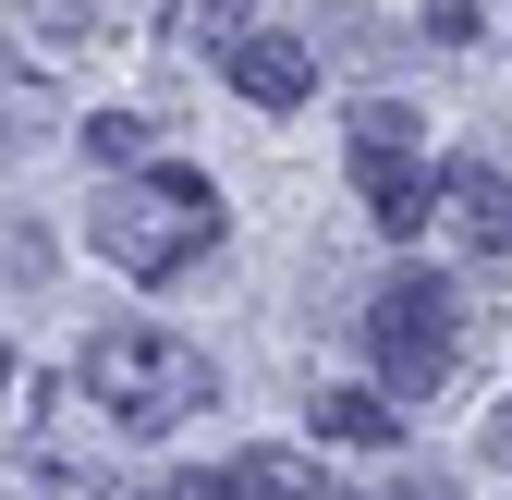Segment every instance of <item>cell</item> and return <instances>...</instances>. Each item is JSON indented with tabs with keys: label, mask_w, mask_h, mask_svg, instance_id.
I'll return each instance as SVG.
<instances>
[{
	"label": "cell",
	"mask_w": 512,
	"mask_h": 500,
	"mask_svg": "<svg viewBox=\"0 0 512 500\" xmlns=\"http://www.w3.org/2000/svg\"><path fill=\"white\" fill-rule=\"evenodd\" d=\"M86 391H98V415L122 427V440H159V427H183L196 403H220V366L183 342V330L122 318V330L86 342Z\"/></svg>",
	"instance_id": "6da1fadb"
},
{
	"label": "cell",
	"mask_w": 512,
	"mask_h": 500,
	"mask_svg": "<svg viewBox=\"0 0 512 500\" xmlns=\"http://www.w3.org/2000/svg\"><path fill=\"white\" fill-rule=\"evenodd\" d=\"M86 244H98L122 281H183V269L220 244V196H208L196 171H135V183L86 220Z\"/></svg>",
	"instance_id": "7a4b0ae2"
},
{
	"label": "cell",
	"mask_w": 512,
	"mask_h": 500,
	"mask_svg": "<svg viewBox=\"0 0 512 500\" xmlns=\"http://www.w3.org/2000/svg\"><path fill=\"white\" fill-rule=\"evenodd\" d=\"M366 342H378V379H391L403 403H427L439 379H452V354H464V293L439 269H391L366 293Z\"/></svg>",
	"instance_id": "3957f363"
},
{
	"label": "cell",
	"mask_w": 512,
	"mask_h": 500,
	"mask_svg": "<svg viewBox=\"0 0 512 500\" xmlns=\"http://www.w3.org/2000/svg\"><path fill=\"white\" fill-rule=\"evenodd\" d=\"M354 196H366L378 232H403V244L439 220V171L415 159V122H403L391 98H366V110H354Z\"/></svg>",
	"instance_id": "277c9868"
},
{
	"label": "cell",
	"mask_w": 512,
	"mask_h": 500,
	"mask_svg": "<svg viewBox=\"0 0 512 500\" xmlns=\"http://www.w3.org/2000/svg\"><path fill=\"white\" fill-rule=\"evenodd\" d=\"M232 98H256V110H305V98H317V49L281 37V25H244V37H232Z\"/></svg>",
	"instance_id": "5b68a950"
},
{
	"label": "cell",
	"mask_w": 512,
	"mask_h": 500,
	"mask_svg": "<svg viewBox=\"0 0 512 500\" xmlns=\"http://www.w3.org/2000/svg\"><path fill=\"white\" fill-rule=\"evenodd\" d=\"M439 220H452L488 269H512V171H488V159H452L439 171Z\"/></svg>",
	"instance_id": "8992f818"
},
{
	"label": "cell",
	"mask_w": 512,
	"mask_h": 500,
	"mask_svg": "<svg viewBox=\"0 0 512 500\" xmlns=\"http://www.w3.org/2000/svg\"><path fill=\"white\" fill-rule=\"evenodd\" d=\"M391 403H403L391 379H378V391H317L305 427H317V440H342V452H391V440H403V415H391Z\"/></svg>",
	"instance_id": "52a82bcc"
},
{
	"label": "cell",
	"mask_w": 512,
	"mask_h": 500,
	"mask_svg": "<svg viewBox=\"0 0 512 500\" xmlns=\"http://www.w3.org/2000/svg\"><path fill=\"white\" fill-rule=\"evenodd\" d=\"M232 488H244V500H330V488H317V464H293V452H244Z\"/></svg>",
	"instance_id": "ba28073f"
},
{
	"label": "cell",
	"mask_w": 512,
	"mask_h": 500,
	"mask_svg": "<svg viewBox=\"0 0 512 500\" xmlns=\"http://www.w3.org/2000/svg\"><path fill=\"white\" fill-rule=\"evenodd\" d=\"M25 488H37V500H122L110 476H86V464H61V452H25Z\"/></svg>",
	"instance_id": "9c48e42d"
},
{
	"label": "cell",
	"mask_w": 512,
	"mask_h": 500,
	"mask_svg": "<svg viewBox=\"0 0 512 500\" xmlns=\"http://www.w3.org/2000/svg\"><path fill=\"white\" fill-rule=\"evenodd\" d=\"M25 37H37V49H86L98 13H86V0H25Z\"/></svg>",
	"instance_id": "30bf717a"
},
{
	"label": "cell",
	"mask_w": 512,
	"mask_h": 500,
	"mask_svg": "<svg viewBox=\"0 0 512 500\" xmlns=\"http://www.w3.org/2000/svg\"><path fill=\"white\" fill-rule=\"evenodd\" d=\"M86 159H110V171L147 159V110H98V122H86Z\"/></svg>",
	"instance_id": "8fae6325"
},
{
	"label": "cell",
	"mask_w": 512,
	"mask_h": 500,
	"mask_svg": "<svg viewBox=\"0 0 512 500\" xmlns=\"http://www.w3.org/2000/svg\"><path fill=\"white\" fill-rule=\"evenodd\" d=\"M244 13H256V0H183V37H196V49H232Z\"/></svg>",
	"instance_id": "7c38bea8"
},
{
	"label": "cell",
	"mask_w": 512,
	"mask_h": 500,
	"mask_svg": "<svg viewBox=\"0 0 512 500\" xmlns=\"http://www.w3.org/2000/svg\"><path fill=\"white\" fill-rule=\"evenodd\" d=\"M0 269H13V293H37V281H49V232L13 220V257H0Z\"/></svg>",
	"instance_id": "4fadbf2b"
},
{
	"label": "cell",
	"mask_w": 512,
	"mask_h": 500,
	"mask_svg": "<svg viewBox=\"0 0 512 500\" xmlns=\"http://www.w3.org/2000/svg\"><path fill=\"white\" fill-rule=\"evenodd\" d=\"M476 452H488V464H500V476H512V391H500V403H488V427H476Z\"/></svg>",
	"instance_id": "5bb4252c"
},
{
	"label": "cell",
	"mask_w": 512,
	"mask_h": 500,
	"mask_svg": "<svg viewBox=\"0 0 512 500\" xmlns=\"http://www.w3.org/2000/svg\"><path fill=\"white\" fill-rule=\"evenodd\" d=\"M378 500H464L452 476H403V488H378Z\"/></svg>",
	"instance_id": "9a60e30c"
},
{
	"label": "cell",
	"mask_w": 512,
	"mask_h": 500,
	"mask_svg": "<svg viewBox=\"0 0 512 500\" xmlns=\"http://www.w3.org/2000/svg\"><path fill=\"white\" fill-rule=\"evenodd\" d=\"M171 500H244V488H232V464H220V476H183Z\"/></svg>",
	"instance_id": "2e32d148"
},
{
	"label": "cell",
	"mask_w": 512,
	"mask_h": 500,
	"mask_svg": "<svg viewBox=\"0 0 512 500\" xmlns=\"http://www.w3.org/2000/svg\"><path fill=\"white\" fill-rule=\"evenodd\" d=\"M13 500H25V488H13Z\"/></svg>",
	"instance_id": "e0dca14e"
},
{
	"label": "cell",
	"mask_w": 512,
	"mask_h": 500,
	"mask_svg": "<svg viewBox=\"0 0 512 500\" xmlns=\"http://www.w3.org/2000/svg\"><path fill=\"white\" fill-rule=\"evenodd\" d=\"M330 500H342V488H330Z\"/></svg>",
	"instance_id": "ac0fdd59"
}]
</instances>
